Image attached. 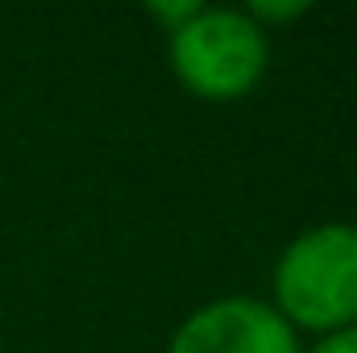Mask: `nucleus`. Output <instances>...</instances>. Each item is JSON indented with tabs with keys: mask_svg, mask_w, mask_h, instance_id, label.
I'll return each mask as SVG.
<instances>
[{
	"mask_svg": "<svg viewBox=\"0 0 357 353\" xmlns=\"http://www.w3.org/2000/svg\"><path fill=\"white\" fill-rule=\"evenodd\" d=\"M167 353H299V337L270 303L233 295L191 312Z\"/></svg>",
	"mask_w": 357,
	"mask_h": 353,
	"instance_id": "nucleus-3",
	"label": "nucleus"
},
{
	"mask_svg": "<svg viewBox=\"0 0 357 353\" xmlns=\"http://www.w3.org/2000/svg\"><path fill=\"white\" fill-rule=\"evenodd\" d=\"M199 8H204V4H195V0H154V4H146V13H150L154 21H162V29H167V33L183 29Z\"/></svg>",
	"mask_w": 357,
	"mask_h": 353,
	"instance_id": "nucleus-4",
	"label": "nucleus"
},
{
	"mask_svg": "<svg viewBox=\"0 0 357 353\" xmlns=\"http://www.w3.org/2000/svg\"><path fill=\"white\" fill-rule=\"evenodd\" d=\"M254 25H287V21H295V17H303L307 13V4H250V8H241Z\"/></svg>",
	"mask_w": 357,
	"mask_h": 353,
	"instance_id": "nucleus-5",
	"label": "nucleus"
},
{
	"mask_svg": "<svg viewBox=\"0 0 357 353\" xmlns=\"http://www.w3.org/2000/svg\"><path fill=\"white\" fill-rule=\"evenodd\" d=\"M307 353H357V324L337 329V333H324Z\"/></svg>",
	"mask_w": 357,
	"mask_h": 353,
	"instance_id": "nucleus-6",
	"label": "nucleus"
},
{
	"mask_svg": "<svg viewBox=\"0 0 357 353\" xmlns=\"http://www.w3.org/2000/svg\"><path fill=\"white\" fill-rule=\"evenodd\" d=\"M270 308L320 337L357 324V225L333 220L299 233L274 266Z\"/></svg>",
	"mask_w": 357,
	"mask_h": 353,
	"instance_id": "nucleus-1",
	"label": "nucleus"
},
{
	"mask_svg": "<svg viewBox=\"0 0 357 353\" xmlns=\"http://www.w3.org/2000/svg\"><path fill=\"white\" fill-rule=\"evenodd\" d=\"M266 29L241 8H199L171 33V67L199 100H241L266 75Z\"/></svg>",
	"mask_w": 357,
	"mask_h": 353,
	"instance_id": "nucleus-2",
	"label": "nucleus"
}]
</instances>
